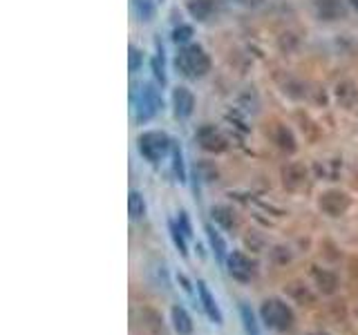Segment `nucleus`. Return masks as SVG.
<instances>
[{
    "label": "nucleus",
    "instance_id": "1",
    "mask_svg": "<svg viewBox=\"0 0 358 335\" xmlns=\"http://www.w3.org/2000/svg\"><path fill=\"white\" fill-rule=\"evenodd\" d=\"M172 68L183 79L199 81L210 72V56L199 43L181 45V48H177L175 59H172Z\"/></svg>",
    "mask_w": 358,
    "mask_h": 335
},
{
    "label": "nucleus",
    "instance_id": "2",
    "mask_svg": "<svg viewBox=\"0 0 358 335\" xmlns=\"http://www.w3.org/2000/svg\"><path fill=\"white\" fill-rule=\"evenodd\" d=\"M172 139L163 130H146L137 136V150L150 165H159L172 152Z\"/></svg>",
    "mask_w": 358,
    "mask_h": 335
},
{
    "label": "nucleus",
    "instance_id": "3",
    "mask_svg": "<svg viewBox=\"0 0 358 335\" xmlns=\"http://www.w3.org/2000/svg\"><path fill=\"white\" fill-rule=\"evenodd\" d=\"M260 320L271 331H287L293 327V311L287 302L271 297V300H264L260 306Z\"/></svg>",
    "mask_w": 358,
    "mask_h": 335
},
{
    "label": "nucleus",
    "instance_id": "4",
    "mask_svg": "<svg viewBox=\"0 0 358 335\" xmlns=\"http://www.w3.org/2000/svg\"><path fill=\"white\" fill-rule=\"evenodd\" d=\"M163 105V99L159 94V90L152 85V83H146L141 85L139 94L135 97V119L137 123H148L150 119L159 114V110Z\"/></svg>",
    "mask_w": 358,
    "mask_h": 335
},
{
    "label": "nucleus",
    "instance_id": "5",
    "mask_svg": "<svg viewBox=\"0 0 358 335\" xmlns=\"http://www.w3.org/2000/svg\"><path fill=\"white\" fill-rule=\"evenodd\" d=\"M226 268H228V275L237 279V282H251L255 273H258V264H255L246 253H242V250H233V253H228Z\"/></svg>",
    "mask_w": 358,
    "mask_h": 335
},
{
    "label": "nucleus",
    "instance_id": "6",
    "mask_svg": "<svg viewBox=\"0 0 358 335\" xmlns=\"http://www.w3.org/2000/svg\"><path fill=\"white\" fill-rule=\"evenodd\" d=\"M195 143L201 148L204 152H213V154H219V152H224L226 148H228V141H226V136L219 132V130L215 125H210V123H204V125H199L195 130Z\"/></svg>",
    "mask_w": 358,
    "mask_h": 335
},
{
    "label": "nucleus",
    "instance_id": "7",
    "mask_svg": "<svg viewBox=\"0 0 358 335\" xmlns=\"http://www.w3.org/2000/svg\"><path fill=\"white\" fill-rule=\"evenodd\" d=\"M170 108L177 121H186L195 112V94L186 85H175L170 92Z\"/></svg>",
    "mask_w": 358,
    "mask_h": 335
},
{
    "label": "nucleus",
    "instance_id": "8",
    "mask_svg": "<svg viewBox=\"0 0 358 335\" xmlns=\"http://www.w3.org/2000/svg\"><path fill=\"white\" fill-rule=\"evenodd\" d=\"M314 9H316L318 21H323V23L345 21L347 14H350V5H347V0H316Z\"/></svg>",
    "mask_w": 358,
    "mask_h": 335
},
{
    "label": "nucleus",
    "instance_id": "9",
    "mask_svg": "<svg viewBox=\"0 0 358 335\" xmlns=\"http://www.w3.org/2000/svg\"><path fill=\"white\" fill-rule=\"evenodd\" d=\"M219 9H222V0H186V12L197 23L213 21Z\"/></svg>",
    "mask_w": 358,
    "mask_h": 335
},
{
    "label": "nucleus",
    "instance_id": "10",
    "mask_svg": "<svg viewBox=\"0 0 358 335\" xmlns=\"http://www.w3.org/2000/svg\"><path fill=\"white\" fill-rule=\"evenodd\" d=\"M197 302L201 304V309H204V313L208 315V320L213 322V324H222L224 322V315L222 311H219V306H217V300L213 297V293L208 291V286L204 279H197Z\"/></svg>",
    "mask_w": 358,
    "mask_h": 335
},
{
    "label": "nucleus",
    "instance_id": "11",
    "mask_svg": "<svg viewBox=\"0 0 358 335\" xmlns=\"http://www.w3.org/2000/svg\"><path fill=\"white\" fill-rule=\"evenodd\" d=\"M170 322H172V329H175L177 335H190L192 333V318L188 315V311L183 306L175 304L170 309Z\"/></svg>",
    "mask_w": 358,
    "mask_h": 335
},
{
    "label": "nucleus",
    "instance_id": "12",
    "mask_svg": "<svg viewBox=\"0 0 358 335\" xmlns=\"http://www.w3.org/2000/svg\"><path fill=\"white\" fill-rule=\"evenodd\" d=\"M206 237H208V244L213 248L215 257L219 259L222 264H226V257H228V248H226V241L222 237V232H219L213 223H206Z\"/></svg>",
    "mask_w": 358,
    "mask_h": 335
},
{
    "label": "nucleus",
    "instance_id": "13",
    "mask_svg": "<svg viewBox=\"0 0 358 335\" xmlns=\"http://www.w3.org/2000/svg\"><path fill=\"white\" fill-rule=\"evenodd\" d=\"M146 199L141 192L137 190H130V194H128V215H130L132 221H139L146 217Z\"/></svg>",
    "mask_w": 358,
    "mask_h": 335
},
{
    "label": "nucleus",
    "instance_id": "14",
    "mask_svg": "<svg viewBox=\"0 0 358 335\" xmlns=\"http://www.w3.org/2000/svg\"><path fill=\"white\" fill-rule=\"evenodd\" d=\"M336 99H338V103L345 105V108H352L356 103V99H358V92L354 88V83L350 81H345V83H338V88H336Z\"/></svg>",
    "mask_w": 358,
    "mask_h": 335
},
{
    "label": "nucleus",
    "instance_id": "15",
    "mask_svg": "<svg viewBox=\"0 0 358 335\" xmlns=\"http://www.w3.org/2000/svg\"><path fill=\"white\" fill-rule=\"evenodd\" d=\"M130 5L141 23H150L155 18V0H130Z\"/></svg>",
    "mask_w": 358,
    "mask_h": 335
},
{
    "label": "nucleus",
    "instance_id": "16",
    "mask_svg": "<svg viewBox=\"0 0 358 335\" xmlns=\"http://www.w3.org/2000/svg\"><path fill=\"white\" fill-rule=\"evenodd\" d=\"M240 318H242L246 335H260V324L255 320V313L251 311L249 304H240Z\"/></svg>",
    "mask_w": 358,
    "mask_h": 335
},
{
    "label": "nucleus",
    "instance_id": "17",
    "mask_svg": "<svg viewBox=\"0 0 358 335\" xmlns=\"http://www.w3.org/2000/svg\"><path fill=\"white\" fill-rule=\"evenodd\" d=\"M213 219H215V223H219V226L222 228H233L235 223H237V219H235V212L228 208V206H215L213 210Z\"/></svg>",
    "mask_w": 358,
    "mask_h": 335
},
{
    "label": "nucleus",
    "instance_id": "18",
    "mask_svg": "<svg viewBox=\"0 0 358 335\" xmlns=\"http://www.w3.org/2000/svg\"><path fill=\"white\" fill-rule=\"evenodd\" d=\"M168 230H170V239H172V244H175V248L181 253V257H188V244H186V235H183V232L179 230V226L175 221H168Z\"/></svg>",
    "mask_w": 358,
    "mask_h": 335
},
{
    "label": "nucleus",
    "instance_id": "19",
    "mask_svg": "<svg viewBox=\"0 0 358 335\" xmlns=\"http://www.w3.org/2000/svg\"><path fill=\"white\" fill-rule=\"evenodd\" d=\"M170 156H172V172H175V176H177V181H186V168H183V154H181V148L177 145V141L172 143V152H170Z\"/></svg>",
    "mask_w": 358,
    "mask_h": 335
},
{
    "label": "nucleus",
    "instance_id": "20",
    "mask_svg": "<svg viewBox=\"0 0 358 335\" xmlns=\"http://www.w3.org/2000/svg\"><path fill=\"white\" fill-rule=\"evenodd\" d=\"M275 143H278L282 150H287V152L296 150V139H293V132L284 125L278 128V132H275Z\"/></svg>",
    "mask_w": 358,
    "mask_h": 335
},
{
    "label": "nucleus",
    "instance_id": "21",
    "mask_svg": "<svg viewBox=\"0 0 358 335\" xmlns=\"http://www.w3.org/2000/svg\"><path fill=\"white\" fill-rule=\"evenodd\" d=\"M192 39V27L190 25H177L175 30H172V43L181 48V45H188Z\"/></svg>",
    "mask_w": 358,
    "mask_h": 335
},
{
    "label": "nucleus",
    "instance_id": "22",
    "mask_svg": "<svg viewBox=\"0 0 358 335\" xmlns=\"http://www.w3.org/2000/svg\"><path fill=\"white\" fill-rule=\"evenodd\" d=\"M130 72L135 74V72H139V68L143 65V52L139 50V48H135V45H130Z\"/></svg>",
    "mask_w": 358,
    "mask_h": 335
},
{
    "label": "nucleus",
    "instance_id": "23",
    "mask_svg": "<svg viewBox=\"0 0 358 335\" xmlns=\"http://www.w3.org/2000/svg\"><path fill=\"white\" fill-rule=\"evenodd\" d=\"M175 223H177L179 230H181L188 239L192 237V226H190V219H188V215H186V210H179V212H177V221H175Z\"/></svg>",
    "mask_w": 358,
    "mask_h": 335
},
{
    "label": "nucleus",
    "instance_id": "24",
    "mask_svg": "<svg viewBox=\"0 0 358 335\" xmlns=\"http://www.w3.org/2000/svg\"><path fill=\"white\" fill-rule=\"evenodd\" d=\"M177 282L181 284V288H183V291H186L190 297H192V286H190V282H188V279L186 277H183V275H177Z\"/></svg>",
    "mask_w": 358,
    "mask_h": 335
},
{
    "label": "nucleus",
    "instance_id": "25",
    "mask_svg": "<svg viewBox=\"0 0 358 335\" xmlns=\"http://www.w3.org/2000/svg\"><path fill=\"white\" fill-rule=\"evenodd\" d=\"M237 3L249 5V7H255V5H262V0H237Z\"/></svg>",
    "mask_w": 358,
    "mask_h": 335
},
{
    "label": "nucleus",
    "instance_id": "26",
    "mask_svg": "<svg viewBox=\"0 0 358 335\" xmlns=\"http://www.w3.org/2000/svg\"><path fill=\"white\" fill-rule=\"evenodd\" d=\"M347 5H350L352 9H356V12H358V0H347Z\"/></svg>",
    "mask_w": 358,
    "mask_h": 335
},
{
    "label": "nucleus",
    "instance_id": "27",
    "mask_svg": "<svg viewBox=\"0 0 358 335\" xmlns=\"http://www.w3.org/2000/svg\"><path fill=\"white\" fill-rule=\"evenodd\" d=\"M316 335H327V333H316Z\"/></svg>",
    "mask_w": 358,
    "mask_h": 335
}]
</instances>
